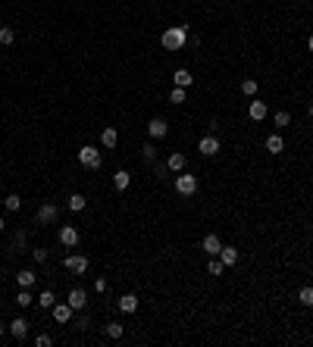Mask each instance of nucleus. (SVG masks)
<instances>
[{
    "instance_id": "nucleus-24",
    "label": "nucleus",
    "mask_w": 313,
    "mask_h": 347,
    "mask_svg": "<svg viewBox=\"0 0 313 347\" xmlns=\"http://www.w3.org/2000/svg\"><path fill=\"white\" fill-rule=\"evenodd\" d=\"M53 303H57V294H53V291H41V294H38V306L50 310Z\"/></svg>"
},
{
    "instance_id": "nucleus-12",
    "label": "nucleus",
    "mask_w": 313,
    "mask_h": 347,
    "mask_svg": "<svg viewBox=\"0 0 313 347\" xmlns=\"http://www.w3.org/2000/svg\"><path fill=\"white\" fill-rule=\"evenodd\" d=\"M66 303H69L72 310H85V306H88V294H85L82 288H72L69 297H66Z\"/></svg>"
},
{
    "instance_id": "nucleus-8",
    "label": "nucleus",
    "mask_w": 313,
    "mask_h": 347,
    "mask_svg": "<svg viewBox=\"0 0 313 347\" xmlns=\"http://www.w3.org/2000/svg\"><path fill=\"white\" fill-rule=\"evenodd\" d=\"M28 325H31V322H28L25 316H16V319L10 322V335H13L16 341H25V338H28Z\"/></svg>"
},
{
    "instance_id": "nucleus-28",
    "label": "nucleus",
    "mask_w": 313,
    "mask_h": 347,
    "mask_svg": "<svg viewBox=\"0 0 313 347\" xmlns=\"http://www.w3.org/2000/svg\"><path fill=\"white\" fill-rule=\"evenodd\" d=\"M223 260H219V257H210V263H207V272H210V276H223Z\"/></svg>"
},
{
    "instance_id": "nucleus-42",
    "label": "nucleus",
    "mask_w": 313,
    "mask_h": 347,
    "mask_svg": "<svg viewBox=\"0 0 313 347\" xmlns=\"http://www.w3.org/2000/svg\"><path fill=\"white\" fill-rule=\"evenodd\" d=\"M4 225H7V222H4V216H0V232H4Z\"/></svg>"
},
{
    "instance_id": "nucleus-20",
    "label": "nucleus",
    "mask_w": 313,
    "mask_h": 347,
    "mask_svg": "<svg viewBox=\"0 0 313 347\" xmlns=\"http://www.w3.org/2000/svg\"><path fill=\"white\" fill-rule=\"evenodd\" d=\"M219 260H223V266H235V263H238V247H232V244L226 247V244H223V250H219Z\"/></svg>"
},
{
    "instance_id": "nucleus-15",
    "label": "nucleus",
    "mask_w": 313,
    "mask_h": 347,
    "mask_svg": "<svg viewBox=\"0 0 313 347\" xmlns=\"http://www.w3.org/2000/svg\"><path fill=\"white\" fill-rule=\"evenodd\" d=\"M138 297L135 294H122L119 300H116V306H119V313H135V310H138Z\"/></svg>"
},
{
    "instance_id": "nucleus-21",
    "label": "nucleus",
    "mask_w": 313,
    "mask_h": 347,
    "mask_svg": "<svg viewBox=\"0 0 313 347\" xmlns=\"http://www.w3.org/2000/svg\"><path fill=\"white\" fill-rule=\"evenodd\" d=\"M72 213H82L85 207H88V200H85V194H69V204H66Z\"/></svg>"
},
{
    "instance_id": "nucleus-40",
    "label": "nucleus",
    "mask_w": 313,
    "mask_h": 347,
    "mask_svg": "<svg viewBox=\"0 0 313 347\" xmlns=\"http://www.w3.org/2000/svg\"><path fill=\"white\" fill-rule=\"evenodd\" d=\"M4 332H7V325H4V322H0V338H4Z\"/></svg>"
},
{
    "instance_id": "nucleus-9",
    "label": "nucleus",
    "mask_w": 313,
    "mask_h": 347,
    "mask_svg": "<svg viewBox=\"0 0 313 347\" xmlns=\"http://www.w3.org/2000/svg\"><path fill=\"white\" fill-rule=\"evenodd\" d=\"M60 244L63 247H76L79 244V228L76 225H60Z\"/></svg>"
},
{
    "instance_id": "nucleus-11",
    "label": "nucleus",
    "mask_w": 313,
    "mask_h": 347,
    "mask_svg": "<svg viewBox=\"0 0 313 347\" xmlns=\"http://www.w3.org/2000/svg\"><path fill=\"white\" fill-rule=\"evenodd\" d=\"M200 247H204L207 257H219V250H223V241H219V235H207V238L200 241Z\"/></svg>"
},
{
    "instance_id": "nucleus-34",
    "label": "nucleus",
    "mask_w": 313,
    "mask_h": 347,
    "mask_svg": "<svg viewBox=\"0 0 313 347\" xmlns=\"http://www.w3.org/2000/svg\"><path fill=\"white\" fill-rule=\"evenodd\" d=\"M13 247L16 250H25V232H16L13 235Z\"/></svg>"
},
{
    "instance_id": "nucleus-22",
    "label": "nucleus",
    "mask_w": 313,
    "mask_h": 347,
    "mask_svg": "<svg viewBox=\"0 0 313 347\" xmlns=\"http://www.w3.org/2000/svg\"><path fill=\"white\" fill-rule=\"evenodd\" d=\"M16 282H19V288H31L34 282H38V276H34V272H31V269H22V272H19V276H16Z\"/></svg>"
},
{
    "instance_id": "nucleus-19",
    "label": "nucleus",
    "mask_w": 313,
    "mask_h": 347,
    "mask_svg": "<svg viewBox=\"0 0 313 347\" xmlns=\"http://www.w3.org/2000/svg\"><path fill=\"white\" fill-rule=\"evenodd\" d=\"M172 82H176V88H191L194 75H191L188 69H176V72H172Z\"/></svg>"
},
{
    "instance_id": "nucleus-13",
    "label": "nucleus",
    "mask_w": 313,
    "mask_h": 347,
    "mask_svg": "<svg viewBox=\"0 0 313 347\" xmlns=\"http://www.w3.org/2000/svg\"><path fill=\"white\" fill-rule=\"evenodd\" d=\"M263 147H266V153L279 157V153L285 150V141H282V135H279V132H275V135H269V138H266V144H263Z\"/></svg>"
},
{
    "instance_id": "nucleus-23",
    "label": "nucleus",
    "mask_w": 313,
    "mask_h": 347,
    "mask_svg": "<svg viewBox=\"0 0 313 347\" xmlns=\"http://www.w3.org/2000/svg\"><path fill=\"white\" fill-rule=\"evenodd\" d=\"M141 160L151 163V166L157 163V147H154V144H141Z\"/></svg>"
},
{
    "instance_id": "nucleus-35",
    "label": "nucleus",
    "mask_w": 313,
    "mask_h": 347,
    "mask_svg": "<svg viewBox=\"0 0 313 347\" xmlns=\"http://www.w3.org/2000/svg\"><path fill=\"white\" fill-rule=\"evenodd\" d=\"M31 257H34V263H44V260H47V250H44V247H34Z\"/></svg>"
},
{
    "instance_id": "nucleus-30",
    "label": "nucleus",
    "mask_w": 313,
    "mask_h": 347,
    "mask_svg": "<svg viewBox=\"0 0 313 347\" xmlns=\"http://www.w3.org/2000/svg\"><path fill=\"white\" fill-rule=\"evenodd\" d=\"M4 204H7V210H10V213H16V210L22 207V197H19V194H7Z\"/></svg>"
},
{
    "instance_id": "nucleus-3",
    "label": "nucleus",
    "mask_w": 313,
    "mask_h": 347,
    "mask_svg": "<svg viewBox=\"0 0 313 347\" xmlns=\"http://www.w3.org/2000/svg\"><path fill=\"white\" fill-rule=\"evenodd\" d=\"M79 163L85 169H100V150L91 147V144H85V147L79 150Z\"/></svg>"
},
{
    "instance_id": "nucleus-7",
    "label": "nucleus",
    "mask_w": 313,
    "mask_h": 347,
    "mask_svg": "<svg viewBox=\"0 0 313 347\" xmlns=\"http://www.w3.org/2000/svg\"><path fill=\"white\" fill-rule=\"evenodd\" d=\"M197 150L204 153V157H216V153H219V138H216L213 132H210V135H204V138L197 141Z\"/></svg>"
},
{
    "instance_id": "nucleus-29",
    "label": "nucleus",
    "mask_w": 313,
    "mask_h": 347,
    "mask_svg": "<svg viewBox=\"0 0 313 347\" xmlns=\"http://www.w3.org/2000/svg\"><path fill=\"white\" fill-rule=\"evenodd\" d=\"M16 306H22V310H28V306H31V291H28V288H22V291H19V297H16Z\"/></svg>"
},
{
    "instance_id": "nucleus-36",
    "label": "nucleus",
    "mask_w": 313,
    "mask_h": 347,
    "mask_svg": "<svg viewBox=\"0 0 313 347\" xmlns=\"http://www.w3.org/2000/svg\"><path fill=\"white\" fill-rule=\"evenodd\" d=\"M154 172H157L160 178H166V172H169V166H166V163H154Z\"/></svg>"
},
{
    "instance_id": "nucleus-37",
    "label": "nucleus",
    "mask_w": 313,
    "mask_h": 347,
    "mask_svg": "<svg viewBox=\"0 0 313 347\" xmlns=\"http://www.w3.org/2000/svg\"><path fill=\"white\" fill-rule=\"evenodd\" d=\"M34 344H38V347H50L53 338H50V335H38V338H34Z\"/></svg>"
},
{
    "instance_id": "nucleus-10",
    "label": "nucleus",
    "mask_w": 313,
    "mask_h": 347,
    "mask_svg": "<svg viewBox=\"0 0 313 347\" xmlns=\"http://www.w3.org/2000/svg\"><path fill=\"white\" fill-rule=\"evenodd\" d=\"M50 313H53V319H57L60 325H66V322L72 319V313H76V310H72L69 303H53V306H50Z\"/></svg>"
},
{
    "instance_id": "nucleus-14",
    "label": "nucleus",
    "mask_w": 313,
    "mask_h": 347,
    "mask_svg": "<svg viewBox=\"0 0 313 347\" xmlns=\"http://www.w3.org/2000/svg\"><path fill=\"white\" fill-rule=\"evenodd\" d=\"M166 166H169V172H182L188 166V157L182 153V150H176V153H169V160H166Z\"/></svg>"
},
{
    "instance_id": "nucleus-31",
    "label": "nucleus",
    "mask_w": 313,
    "mask_h": 347,
    "mask_svg": "<svg viewBox=\"0 0 313 347\" xmlns=\"http://www.w3.org/2000/svg\"><path fill=\"white\" fill-rule=\"evenodd\" d=\"M288 122H291V113H285V109H279V113L272 116V125H279V129H285Z\"/></svg>"
},
{
    "instance_id": "nucleus-18",
    "label": "nucleus",
    "mask_w": 313,
    "mask_h": 347,
    "mask_svg": "<svg viewBox=\"0 0 313 347\" xmlns=\"http://www.w3.org/2000/svg\"><path fill=\"white\" fill-rule=\"evenodd\" d=\"M116 141H119V135H116V129H113V125H107V129L100 132V144H103V147H107V150H113V147H116Z\"/></svg>"
},
{
    "instance_id": "nucleus-26",
    "label": "nucleus",
    "mask_w": 313,
    "mask_h": 347,
    "mask_svg": "<svg viewBox=\"0 0 313 347\" xmlns=\"http://www.w3.org/2000/svg\"><path fill=\"white\" fill-rule=\"evenodd\" d=\"M298 300H301L304 306H313V285H304V288L298 291Z\"/></svg>"
},
{
    "instance_id": "nucleus-39",
    "label": "nucleus",
    "mask_w": 313,
    "mask_h": 347,
    "mask_svg": "<svg viewBox=\"0 0 313 347\" xmlns=\"http://www.w3.org/2000/svg\"><path fill=\"white\" fill-rule=\"evenodd\" d=\"M307 50L313 53V34H310V38H307Z\"/></svg>"
},
{
    "instance_id": "nucleus-6",
    "label": "nucleus",
    "mask_w": 313,
    "mask_h": 347,
    "mask_svg": "<svg viewBox=\"0 0 313 347\" xmlns=\"http://www.w3.org/2000/svg\"><path fill=\"white\" fill-rule=\"evenodd\" d=\"M147 135H151L154 141L166 138V135H169V122H166V119H160V116H154L151 122H147Z\"/></svg>"
},
{
    "instance_id": "nucleus-33",
    "label": "nucleus",
    "mask_w": 313,
    "mask_h": 347,
    "mask_svg": "<svg viewBox=\"0 0 313 347\" xmlns=\"http://www.w3.org/2000/svg\"><path fill=\"white\" fill-rule=\"evenodd\" d=\"M185 88H172V94H169V103H185Z\"/></svg>"
},
{
    "instance_id": "nucleus-38",
    "label": "nucleus",
    "mask_w": 313,
    "mask_h": 347,
    "mask_svg": "<svg viewBox=\"0 0 313 347\" xmlns=\"http://www.w3.org/2000/svg\"><path fill=\"white\" fill-rule=\"evenodd\" d=\"M94 291H97V294H103V291H107V279H97L94 282Z\"/></svg>"
},
{
    "instance_id": "nucleus-1",
    "label": "nucleus",
    "mask_w": 313,
    "mask_h": 347,
    "mask_svg": "<svg viewBox=\"0 0 313 347\" xmlns=\"http://www.w3.org/2000/svg\"><path fill=\"white\" fill-rule=\"evenodd\" d=\"M160 44H163V50H182L188 44V25H172V28H166L160 34Z\"/></svg>"
},
{
    "instance_id": "nucleus-27",
    "label": "nucleus",
    "mask_w": 313,
    "mask_h": 347,
    "mask_svg": "<svg viewBox=\"0 0 313 347\" xmlns=\"http://www.w3.org/2000/svg\"><path fill=\"white\" fill-rule=\"evenodd\" d=\"M16 41V31L10 28V25H4V28H0V44H4V47H10Z\"/></svg>"
},
{
    "instance_id": "nucleus-25",
    "label": "nucleus",
    "mask_w": 313,
    "mask_h": 347,
    "mask_svg": "<svg viewBox=\"0 0 313 347\" xmlns=\"http://www.w3.org/2000/svg\"><path fill=\"white\" fill-rule=\"evenodd\" d=\"M122 332H125V328H122V322H107V338L119 341V338H122Z\"/></svg>"
},
{
    "instance_id": "nucleus-2",
    "label": "nucleus",
    "mask_w": 313,
    "mask_h": 347,
    "mask_svg": "<svg viewBox=\"0 0 313 347\" xmlns=\"http://www.w3.org/2000/svg\"><path fill=\"white\" fill-rule=\"evenodd\" d=\"M172 185H176V191H179L182 197H194V194H197V178L188 175L185 169L176 172V181H172Z\"/></svg>"
},
{
    "instance_id": "nucleus-5",
    "label": "nucleus",
    "mask_w": 313,
    "mask_h": 347,
    "mask_svg": "<svg viewBox=\"0 0 313 347\" xmlns=\"http://www.w3.org/2000/svg\"><path fill=\"white\" fill-rule=\"evenodd\" d=\"M57 219H60V210H57V207H53V204H41V207H38V216H34V222H38V225H53Z\"/></svg>"
},
{
    "instance_id": "nucleus-17",
    "label": "nucleus",
    "mask_w": 313,
    "mask_h": 347,
    "mask_svg": "<svg viewBox=\"0 0 313 347\" xmlns=\"http://www.w3.org/2000/svg\"><path fill=\"white\" fill-rule=\"evenodd\" d=\"M266 113H269V109H266V103H263V100H251V106H248V116H251L254 122L266 119Z\"/></svg>"
},
{
    "instance_id": "nucleus-16",
    "label": "nucleus",
    "mask_w": 313,
    "mask_h": 347,
    "mask_svg": "<svg viewBox=\"0 0 313 347\" xmlns=\"http://www.w3.org/2000/svg\"><path fill=\"white\" fill-rule=\"evenodd\" d=\"M128 185H132V172H128V169H116L113 172V188L116 191H125Z\"/></svg>"
},
{
    "instance_id": "nucleus-41",
    "label": "nucleus",
    "mask_w": 313,
    "mask_h": 347,
    "mask_svg": "<svg viewBox=\"0 0 313 347\" xmlns=\"http://www.w3.org/2000/svg\"><path fill=\"white\" fill-rule=\"evenodd\" d=\"M307 113H310V119H313V103H310V106H307Z\"/></svg>"
},
{
    "instance_id": "nucleus-4",
    "label": "nucleus",
    "mask_w": 313,
    "mask_h": 347,
    "mask_svg": "<svg viewBox=\"0 0 313 347\" xmlns=\"http://www.w3.org/2000/svg\"><path fill=\"white\" fill-rule=\"evenodd\" d=\"M66 272H72V276H85V272H88V257H82V253H69V257H66Z\"/></svg>"
},
{
    "instance_id": "nucleus-32",
    "label": "nucleus",
    "mask_w": 313,
    "mask_h": 347,
    "mask_svg": "<svg viewBox=\"0 0 313 347\" xmlns=\"http://www.w3.org/2000/svg\"><path fill=\"white\" fill-rule=\"evenodd\" d=\"M241 94H248V97L257 94V82H254V79H245V82H241Z\"/></svg>"
}]
</instances>
